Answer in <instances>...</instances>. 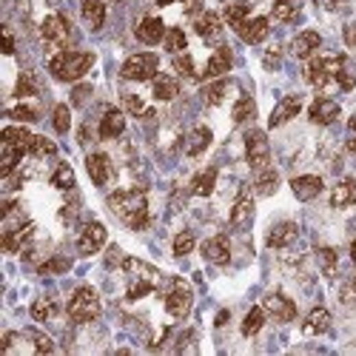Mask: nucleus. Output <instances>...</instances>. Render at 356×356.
<instances>
[{"label": "nucleus", "mask_w": 356, "mask_h": 356, "mask_svg": "<svg viewBox=\"0 0 356 356\" xmlns=\"http://www.w3.org/2000/svg\"><path fill=\"white\" fill-rule=\"evenodd\" d=\"M108 205L128 228H145L148 226V202L143 191H115L108 197Z\"/></svg>", "instance_id": "f257e3e1"}, {"label": "nucleus", "mask_w": 356, "mask_h": 356, "mask_svg": "<svg viewBox=\"0 0 356 356\" xmlns=\"http://www.w3.org/2000/svg\"><path fill=\"white\" fill-rule=\"evenodd\" d=\"M91 66H95V54H88V51H60L49 60V71L63 83L80 80Z\"/></svg>", "instance_id": "f03ea898"}, {"label": "nucleus", "mask_w": 356, "mask_h": 356, "mask_svg": "<svg viewBox=\"0 0 356 356\" xmlns=\"http://www.w3.org/2000/svg\"><path fill=\"white\" fill-rule=\"evenodd\" d=\"M100 316V296L95 288H78L74 296L69 299V320L78 322V325H86L91 320Z\"/></svg>", "instance_id": "7ed1b4c3"}, {"label": "nucleus", "mask_w": 356, "mask_h": 356, "mask_svg": "<svg viewBox=\"0 0 356 356\" xmlns=\"http://www.w3.org/2000/svg\"><path fill=\"white\" fill-rule=\"evenodd\" d=\"M160 69V58L157 54H131V58L123 63L120 74L123 80H154Z\"/></svg>", "instance_id": "20e7f679"}, {"label": "nucleus", "mask_w": 356, "mask_h": 356, "mask_svg": "<svg viewBox=\"0 0 356 356\" xmlns=\"http://www.w3.org/2000/svg\"><path fill=\"white\" fill-rule=\"evenodd\" d=\"M246 160L254 171H262L268 168V160H271V145H268V134L259 128H251L246 134Z\"/></svg>", "instance_id": "39448f33"}, {"label": "nucleus", "mask_w": 356, "mask_h": 356, "mask_svg": "<svg viewBox=\"0 0 356 356\" xmlns=\"http://www.w3.org/2000/svg\"><path fill=\"white\" fill-rule=\"evenodd\" d=\"M340 63H342L340 54H336V58H308V69H305L308 83L316 86V88H322L325 83L336 80V71H340Z\"/></svg>", "instance_id": "423d86ee"}, {"label": "nucleus", "mask_w": 356, "mask_h": 356, "mask_svg": "<svg viewBox=\"0 0 356 356\" xmlns=\"http://www.w3.org/2000/svg\"><path fill=\"white\" fill-rule=\"evenodd\" d=\"M106 239H108V234H106L103 222H88V226L80 231V237H78V251L83 257H91V254H97L106 246Z\"/></svg>", "instance_id": "0eeeda50"}, {"label": "nucleus", "mask_w": 356, "mask_h": 356, "mask_svg": "<svg viewBox=\"0 0 356 356\" xmlns=\"http://www.w3.org/2000/svg\"><path fill=\"white\" fill-rule=\"evenodd\" d=\"M40 34H43V40L51 43V46H66L69 43V37H71V26L63 14H49L43 26H40Z\"/></svg>", "instance_id": "6e6552de"}, {"label": "nucleus", "mask_w": 356, "mask_h": 356, "mask_svg": "<svg viewBox=\"0 0 356 356\" xmlns=\"http://www.w3.org/2000/svg\"><path fill=\"white\" fill-rule=\"evenodd\" d=\"M262 308H265V313L274 316L276 322H291V320H296V305L291 302L288 296H283V294H268L265 302H262Z\"/></svg>", "instance_id": "1a4fd4ad"}, {"label": "nucleus", "mask_w": 356, "mask_h": 356, "mask_svg": "<svg viewBox=\"0 0 356 356\" xmlns=\"http://www.w3.org/2000/svg\"><path fill=\"white\" fill-rule=\"evenodd\" d=\"M299 111H302V97L299 95H288L279 100V106L271 111V117H268V126L271 128H279V126H285L288 120H294Z\"/></svg>", "instance_id": "9d476101"}, {"label": "nucleus", "mask_w": 356, "mask_h": 356, "mask_svg": "<svg viewBox=\"0 0 356 356\" xmlns=\"http://www.w3.org/2000/svg\"><path fill=\"white\" fill-rule=\"evenodd\" d=\"M202 257L214 262V265H226V262L231 259V242L226 234H217L211 239H205L202 242Z\"/></svg>", "instance_id": "9b49d317"}, {"label": "nucleus", "mask_w": 356, "mask_h": 356, "mask_svg": "<svg viewBox=\"0 0 356 356\" xmlns=\"http://www.w3.org/2000/svg\"><path fill=\"white\" fill-rule=\"evenodd\" d=\"M308 117L311 123L316 126H331L340 120V106H336V100H328V97H316L308 108Z\"/></svg>", "instance_id": "f8f14e48"}, {"label": "nucleus", "mask_w": 356, "mask_h": 356, "mask_svg": "<svg viewBox=\"0 0 356 356\" xmlns=\"http://www.w3.org/2000/svg\"><path fill=\"white\" fill-rule=\"evenodd\" d=\"M322 189H325V182L316 174H302V177L291 180V191L296 194V200H302V202H311L313 197H320Z\"/></svg>", "instance_id": "ddd939ff"}, {"label": "nucleus", "mask_w": 356, "mask_h": 356, "mask_svg": "<svg viewBox=\"0 0 356 356\" xmlns=\"http://www.w3.org/2000/svg\"><path fill=\"white\" fill-rule=\"evenodd\" d=\"M194 32L202 37V40L217 43L219 34H222V21H219V14H214V12H202V14H197Z\"/></svg>", "instance_id": "4468645a"}, {"label": "nucleus", "mask_w": 356, "mask_h": 356, "mask_svg": "<svg viewBox=\"0 0 356 356\" xmlns=\"http://www.w3.org/2000/svg\"><path fill=\"white\" fill-rule=\"evenodd\" d=\"M320 43H322L320 32L308 29V32H302V34H296V37H294L291 51H294V58H299V60H308V58H313V51L320 49Z\"/></svg>", "instance_id": "2eb2a0df"}, {"label": "nucleus", "mask_w": 356, "mask_h": 356, "mask_svg": "<svg viewBox=\"0 0 356 356\" xmlns=\"http://www.w3.org/2000/svg\"><path fill=\"white\" fill-rule=\"evenodd\" d=\"M191 302H194L191 291L185 285H177L174 291H168V296H165V311L171 316H185L191 311Z\"/></svg>", "instance_id": "dca6fc26"}, {"label": "nucleus", "mask_w": 356, "mask_h": 356, "mask_svg": "<svg viewBox=\"0 0 356 356\" xmlns=\"http://www.w3.org/2000/svg\"><path fill=\"white\" fill-rule=\"evenodd\" d=\"M86 168H88V177H91V182H95V185H106L108 177H111V160L103 152L88 154L86 157Z\"/></svg>", "instance_id": "f3484780"}, {"label": "nucleus", "mask_w": 356, "mask_h": 356, "mask_svg": "<svg viewBox=\"0 0 356 356\" xmlns=\"http://www.w3.org/2000/svg\"><path fill=\"white\" fill-rule=\"evenodd\" d=\"M165 26H163V21H160V17H143V21H140V26H137V37H140V40L145 43V46H154V43H163L165 40Z\"/></svg>", "instance_id": "a211bd4d"}, {"label": "nucleus", "mask_w": 356, "mask_h": 356, "mask_svg": "<svg viewBox=\"0 0 356 356\" xmlns=\"http://www.w3.org/2000/svg\"><path fill=\"white\" fill-rule=\"evenodd\" d=\"M251 219H254V197L248 191H239L234 209H231V226L234 228H246Z\"/></svg>", "instance_id": "6ab92c4d"}, {"label": "nucleus", "mask_w": 356, "mask_h": 356, "mask_svg": "<svg viewBox=\"0 0 356 356\" xmlns=\"http://www.w3.org/2000/svg\"><path fill=\"white\" fill-rule=\"evenodd\" d=\"M268 17H251V21H246L237 32H239V37L246 43H251V46H257V43H262L268 37Z\"/></svg>", "instance_id": "aec40b11"}, {"label": "nucleus", "mask_w": 356, "mask_h": 356, "mask_svg": "<svg viewBox=\"0 0 356 356\" xmlns=\"http://www.w3.org/2000/svg\"><path fill=\"white\" fill-rule=\"evenodd\" d=\"M231 63H234V58H231V49L219 46V49L211 54V60L205 63L202 78H205V80H214V78H219V74H226V71L231 69Z\"/></svg>", "instance_id": "412c9836"}, {"label": "nucleus", "mask_w": 356, "mask_h": 356, "mask_svg": "<svg viewBox=\"0 0 356 356\" xmlns=\"http://www.w3.org/2000/svg\"><path fill=\"white\" fill-rule=\"evenodd\" d=\"M126 131V117H123V111L120 108H108L106 115H103V120H100V137L103 140H115V137H120Z\"/></svg>", "instance_id": "4be33fe9"}, {"label": "nucleus", "mask_w": 356, "mask_h": 356, "mask_svg": "<svg viewBox=\"0 0 356 356\" xmlns=\"http://www.w3.org/2000/svg\"><path fill=\"white\" fill-rule=\"evenodd\" d=\"M299 237L296 222H276V226L268 231V248H285Z\"/></svg>", "instance_id": "5701e85b"}, {"label": "nucleus", "mask_w": 356, "mask_h": 356, "mask_svg": "<svg viewBox=\"0 0 356 356\" xmlns=\"http://www.w3.org/2000/svg\"><path fill=\"white\" fill-rule=\"evenodd\" d=\"M331 205L333 209H348L356 205V180H340L331 191Z\"/></svg>", "instance_id": "b1692460"}, {"label": "nucleus", "mask_w": 356, "mask_h": 356, "mask_svg": "<svg viewBox=\"0 0 356 356\" xmlns=\"http://www.w3.org/2000/svg\"><path fill=\"white\" fill-rule=\"evenodd\" d=\"M211 140H214V134H211V128H205V126H197L191 134H189V140H185V152H189V157H200L205 148L211 145Z\"/></svg>", "instance_id": "393cba45"}, {"label": "nucleus", "mask_w": 356, "mask_h": 356, "mask_svg": "<svg viewBox=\"0 0 356 356\" xmlns=\"http://www.w3.org/2000/svg\"><path fill=\"white\" fill-rule=\"evenodd\" d=\"M83 21H86V26L88 29H103V23H106V6L100 3V0H86L83 3Z\"/></svg>", "instance_id": "a878e982"}, {"label": "nucleus", "mask_w": 356, "mask_h": 356, "mask_svg": "<svg viewBox=\"0 0 356 356\" xmlns=\"http://www.w3.org/2000/svg\"><path fill=\"white\" fill-rule=\"evenodd\" d=\"M302 328H305V333H311V336H316V333H325V331L331 328V313H328L325 308H313V311L305 316Z\"/></svg>", "instance_id": "bb28decb"}, {"label": "nucleus", "mask_w": 356, "mask_h": 356, "mask_svg": "<svg viewBox=\"0 0 356 356\" xmlns=\"http://www.w3.org/2000/svg\"><path fill=\"white\" fill-rule=\"evenodd\" d=\"M254 189H257V194H262V197H271V194L279 189V174L274 171V168H262V171H257Z\"/></svg>", "instance_id": "cd10ccee"}, {"label": "nucleus", "mask_w": 356, "mask_h": 356, "mask_svg": "<svg viewBox=\"0 0 356 356\" xmlns=\"http://www.w3.org/2000/svg\"><path fill=\"white\" fill-rule=\"evenodd\" d=\"M180 95V83L168 74H157L154 78V97L157 100H174Z\"/></svg>", "instance_id": "c85d7f7f"}, {"label": "nucleus", "mask_w": 356, "mask_h": 356, "mask_svg": "<svg viewBox=\"0 0 356 356\" xmlns=\"http://www.w3.org/2000/svg\"><path fill=\"white\" fill-rule=\"evenodd\" d=\"M214 185H217V168H205V171H200L191 182V191L197 197H209L214 191Z\"/></svg>", "instance_id": "c756f323"}, {"label": "nucleus", "mask_w": 356, "mask_h": 356, "mask_svg": "<svg viewBox=\"0 0 356 356\" xmlns=\"http://www.w3.org/2000/svg\"><path fill=\"white\" fill-rule=\"evenodd\" d=\"M32 231H34L32 222H26V226H21L17 231H6V234H3V248H6L9 254L21 251V246H23V242L32 237Z\"/></svg>", "instance_id": "7c9ffc66"}, {"label": "nucleus", "mask_w": 356, "mask_h": 356, "mask_svg": "<svg viewBox=\"0 0 356 356\" xmlns=\"http://www.w3.org/2000/svg\"><path fill=\"white\" fill-rule=\"evenodd\" d=\"M21 157H23V152H21V148L3 140V152H0V174H3V177H9V174L14 171V165L21 163Z\"/></svg>", "instance_id": "2f4dec72"}, {"label": "nucleus", "mask_w": 356, "mask_h": 356, "mask_svg": "<svg viewBox=\"0 0 356 356\" xmlns=\"http://www.w3.org/2000/svg\"><path fill=\"white\" fill-rule=\"evenodd\" d=\"M271 14H274V21H279V23H291V21H296V14H299V0H276L274 9H271Z\"/></svg>", "instance_id": "473e14b6"}, {"label": "nucleus", "mask_w": 356, "mask_h": 356, "mask_svg": "<svg viewBox=\"0 0 356 356\" xmlns=\"http://www.w3.org/2000/svg\"><path fill=\"white\" fill-rule=\"evenodd\" d=\"M265 308H251L248 316L242 320V336H254L262 331V325H265Z\"/></svg>", "instance_id": "72a5a7b5"}, {"label": "nucleus", "mask_w": 356, "mask_h": 356, "mask_svg": "<svg viewBox=\"0 0 356 356\" xmlns=\"http://www.w3.org/2000/svg\"><path fill=\"white\" fill-rule=\"evenodd\" d=\"M336 83H340L342 91H351V88L356 86V63H353V60L342 58L340 71H336Z\"/></svg>", "instance_id": "f704fd0d"}, {"label": "nucleus", "mask_w": 356, "mask_h": 356, "mask_svg": "<svg viewBox=\"0 0 356 356\" xmlns=\"http://www.w3.org/2000/svg\"><path fill=\"white\" fill-rule=\"evenodd\" d=\"M51 185H54V189H60V191L74 189V171H71V165H69V163H60L58 168H54Z\"/></svg>", "instance_id": "c9c22d12"}, {"label": "nucleus", "mask_w": 356, "mask_h": 356, "mask_svg": "<svg viewBox=\"0 0 356 356\" xmlns=\"http://www.w3.org/2000/svg\"><path fill=\"white\" fill-rule=\"evenodd\" d=\"M3 140H6V143H12V145H17V148H21V152L26 154L29 148H32L34 134H29L26 128H6V131H3Z\"/></svg>", "instance_id": "e433bc0d"}, {"label": "nucleus", "mask_w": 356, "mask_h": 356, "mask_svg": "<svg viewBox=\"0 0 356 356\" xmlns=\"http://www.w3.org/2000/svg\"><path fill=\"white\" fill-rule=\"evenodd\" d=\"M222 17H226V23H228V26L239 29L242 23L248 21V6H246V3H228L226 12H222Z\"/></svg>", "instance_id": "4c0bfd02"}, {"label": "nucleus", "mask_w": 356, "mask_h": 356, "mask_svg": "<svg viewBox=\"0 0 356 356\" xmlns=\"http://www.w3.org/2000/svg\"><path fill=\"white\" fill-rule=\"evenodd\" d=\"M257 115V103L251 97H239L234 106V123H248Z\"/></svg>", "instance_id": "58836bf2"}, {"label": "nucleus", "mask_w": 356, "mask_h": 356, "mask_svg": "<svg viewBox=\"0 0 356 356\" xmlns=\"http://www.w3.org/2000/svg\"><path fill=\"white\" fill-rule=\"evenodd\" d=\"M54 313H58V302H54V299H37V302L32 305V316H34L37 322L51 320Z\"/></svg>", "instance_id": "ea45409f"}, {"label": "nucleus", "mask_w": 356, "mask_h": 356, "mask_svg": "<svg viewBox=\"0 0 356 356\" xmlns=\"http://www.w3.org/2000/svg\"><path fill=\"white\" fill-rule=\"evenodd\" d=\"M163 43H165V51H174V54H180V51L185 49V43H189V37H185V32H182V29H168Z\"/></svg>", "instance_id": "a19ab883"}, {"label": "nucleus", "mask_w": 356, "mask_h": 356, "mask_svg": "<svg viewBox=\"0 0 356 356\" xmlns=\"http://www.w3.org/2000/svg\"><path fill=\"white\" fill-rule=\"evenodd\" d=\"M194 246H197V239H194V234H191V231H180V234L174 237V254H177V257L191 254V251H194Z\"/></svg>", "instance_id": "79ce46f5"}, {"label": "nucleus", "mask_w": 356, "mask_h": 356, "mask_svg": "<svg viewBox=\"0 0 356 356\" xmlns=\"http://www.w3.org/2000/svg\"><path fill=\"white\" fill-rule=\"evenodd\" d=\"M316 259H320V268H322L325 276L336 274V251L333 248H320L316 251Z\"/></svg>", "instance_id": "37998d69"}, {"label": "nucleus", "mask_w": 356, "mask_h": 356, "mask_svg": "<svg viewBox=\"0 0 356 356\" xmlns=\"http://www.w3.org/2000/svg\"><path fill=\"white\" fill-rule=\"evenodd\" d=\"M157 283H152V279H131V285H128V299H140V296H148L154 291Z\"/></svg>", "instance_id": "c03bdc74"}, {"label": "nucleus", "mask_w": 356, "mask_h": 356, "mask_svg": "<svg viewBox=\"0 0 356 356\" xmlns=\"http://www.w3.org/2000/svg\"><path fill=\"white\" fill-rule=\"evenodd\" d=\"M226 91H228V83H226V80L211 83L209 88H205V103H209V106H219L222 97H226Z\"/></svg>", "instance_id": "a18cd8bd"}, {"label": "nucleus", "mask_w": 356, "mask_h": 356, "mask_svg": "<svg viewBox=\"0 0 356 356\" xmlns=\"http://www.w3.org/2000/svg\"><path fill=\"white\" fill-rule=\"evenodd\" d=\"M58 152V145H54L49 137H34L32 140V148H29V154H34V157H49V154H54Z\"/></svg>", "instance_id": "49530a36"}, {"label": "nucleus", "mask_w": 356, "mask_h": 356, "mask_svg": "<svg viewBox=\"0 0 356 356\" xmlns=\"http://www.w3.org/2000/svg\"><path fill=\"white\" fill-rule=\"evenodd\" d=\"M71 268V259H66V257H51L49 262H43L40 265V274H63V271H69Z\"/></svg>", "instance_id": "de8ad7c7"}, {"label": "nucleus", "mask_w": 356, "mask_h": 356, "mask_svg": "<svg viewBox=\"0 0 356 356\" xmlns=\"http://www.w3.org/2000/svg\"><path fill=\"white\" fill-rule=\"evenodd\" d=\"M54 128H58L60 131V134H66V131H69V126H71V111H69V106H58V108H54Z\"/></svg>", "instance_id": "09e8293b"}, {"label": "nucleus", "mask_w": 356, "mask_h": 356, "mask_svg": "<svg viewBox=\"0 0 356 356\" xmlns=\"http://www.w3.org/2000/svg\"><path fill=\"white\" fill-rule=\"evenodd\" d=\"M34 91H37L34 78L32 74H21V78H17V86H14V97H29V95H34Z\"/></svg>", "instance_id": "8fccbe9b"}, {"label": "nucleus", "mask_w": 356, "mask_h": 356, "mask_svg": "<svg viewBox=\"0 0 356 356\" xmlns=\"http://www.w3.org/2000/svg\"><path fill=\"white\" fill-rule=\"evenodd\" d=\"M174 69L182 74V78H194V60H191V54H177L174 58Z\"/></svg>", "instance_id": "3c124183"}, {"label": "nucleus", "mask_w": 356, "mask_h": 356, "mask_svg": "<svg viewBox=\"0 0 356 356\" xmlns=\"http://www.w3.org/2000/svg\"><path fill=\"white\" fill-rule=\"evenodd\" d=\"M123 103H126V108H128L134 117H143V115H148V108H145L143 97H137V95H123Z\"/></svg>", "instance_id": "603ef678"}, {"label": "nucleus", "mask_w": 356, "mask_h": 356, "mask_svg": "<svg viewBox=\"0 0 356 356\" xmlns=\"http://www.w3.org/2000/svg\"><path fill=\"white\" fill-rule=\"evenodd\" d=\"M262 63H265V69H279V63H283V49L274 46L265 51V58H262Z\"/></svg>", "instance_id": "864d4df0"}, {"label": "nucleus", "mask_w": 356, "mask_h": 356, "mask_svg": "<svg viewBox=\"0 0 356 356\" xmlns=\"http://www.w3.org/2000/svg\"><path fill=\"white\" fill-rule=\"evenodd\" d=\"M9 117H14V120H26V123H34L37 120V115L32 108H26V106H14L12 111H9Z\"/></svg>", "instance_id": "5fc2aeb1"}, {"label": "nucleus", "mask_w": 356, "mask_h": 356, "mask_svg": "<svg viewBox=\"0 0 356 356\" xmlns=\"http://www.w3.org/2000/svg\"><path fill=\"white\" fill-rule=\"evenodd\" d=\"M348 152L356 154V117L348 120Z\"/></svg>", "instance_id": "6e6d98bb"}, {"label": "nucleus", "mask_w": 356, "mask_h": 356, "mask_svg": "<svg viewBox=\"0 0 356 356\" xmlns=\"http://www.w3.org/2000/svg\"><path fill=\"white\" fill-rule=\"evenodd\" d=\"M3 54H14V37L9 29H3Z\"/></svg>", "instance_id": "4d7b16f0"}, {"label": "nucleus", "mask_w": 356, "mask_h": 356, "mask_svg": "<svg viewBox=\"0 0 356 356\" xmlns=\"http://www.w3.org/2000/svg\"><path fill=\"white\" fill-rule=\"evenodd\" d=\"M345 43H348V46H356V23H351V26L345 29Z\"/></svg>", "instance_id": "13d9d810"}, {"label": "nucleus", "mask_w": 356, "mask_h": 356, "mask_svg": "<svg viewBox=\"0 0 356 356\" xmlns=\"http://www.w3.org/2000/svg\"><path fill=\"white\" fill-rule=\"evenodd\" d=\"M342 299H356V276L348 283V288H345V294H342Z\"/></svg>", "instance_id": "bf43d9fd"}, {"label": "nucleus", "mask_w": 356, "mask_h": 356, "mask_svg": "<svg viewBox=\"0 0 356 356\" xmlns=\"http://www.w3.org/2000/svg\"><path fill=\"white\" fill-rule=\"evenodd\" d=\"M340 3H342V0H322V6H325V9H336Z\"/></svg>", "instance_id": "052dcab7"}, {"label": "nucleus", "mask_w": 356, "mask_h": 356, "mask_svg": "<svg viewBox=\"0 0 356 356\" xmlns=\"http://www.w3.org/2000/svg\"><path fill=\"white\" fill-rule=\"evenodd\" d=\"M351 259L356 262V239H353V246H351Z\"/></svg>", "instance_id": "680f3d73"}, {"label": "nucleus", "mask_w": 356, "mask_h": 356, "mask_svg": "<svg viewBox=\"0 0 356 356\" xmlns=\"http://www.w3.org/2000/svg\"><path fill=\"white\" fill-rule=\"evenodd\" d=\"M168 3H174V0H157V6H168Z\"/></svg>", "instance_id": "e2e57ef3"}]
</instances>
